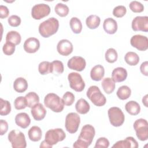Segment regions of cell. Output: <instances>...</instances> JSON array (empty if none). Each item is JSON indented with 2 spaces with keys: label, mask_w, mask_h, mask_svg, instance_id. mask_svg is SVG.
Returning <instances> with one entry per match:
<instances>
[{
  "label": "cell",
  "mask_w": 148,
  "mask_h": 148,
  "mask_svg": "<svg viewBox=\"0 0 148 148\" xmlns=\"http://www.w3.org/2000/svg\"><path fill=\"white\" fill-rule=\"evenodd\" d=\"M59 28V21L54 17H50L39 25V32L43 38H49L55 34Z\"/></svg>",
  "instance_id": "2"
},
{
  "label": "cell",
  "mask_w": 148,
  "mask_h": 148,
  "mask_svg": "<svg viewBox=\"0 0 148 148\" xmlns=\"http://www.w3.org/2000/svg\"><path fill=\"white\" fill-rule=\"evenodd\" d=\"M80 123V118L76 113L71 112L68 113L65 118V127L66 131L70 134L77 132Z\"/></svg>",
  "instance_id": "9"
},
{
  "label": "cell",
  "mask_w": 148,
  "mask_h": 148,
  "mask_svg": "<svg viewBox=\"0 0 148 148\" xmlns=\"http://www.w3.org/2000/svg\"><path fill=\"white\" fill-rule=\"evenodd\" d=\"M131 94V90L127 86H122L120 87L116 92L117 97L121 100L128 99Z\"/></svg>",
  "instance_id": "32"
},
{
  "label": "cell",
  "mask_w": 148,
  "mask_h": 148,
  "mask_svg": "<svg viewBox=\"0 0 148 148\" xmlns=\"http://www.w3.org/2000/svg\"><path fill=\"white\" fill-rule=\"evenodd\" d=\"M53 146H51L50 145H49L46 141L45 140H43L42 142V143H40V147H48V148H51Z\"/></svg>",
  "instance_id": "49"
},
{
  "label": "cell",
  "mask_w": 148,
  "mask_h": 148,
  "mask_svg": "<svg viewBox=\"0 0 148 148\" xmlns=\"http://www.w3.org/2000/svg\"><path fill=\"white\" fill-rule=\"evenodd\" d=\"M62 99L65 105L71 106L73 103L75 101L74 94L70 91H66L63 95Z\"/></svg>",
  "instance_id": "41"
},
{
  "label": "cell",
  "mask_w": 148,
  "mask_h": 148,
  "mask_svg": "<svg viewBox=\"0 0 148 148\" xmlns=\"http://www.w3.org/2000/svg\"><path fill=\"white\" fill-rule=\"evenodd\" d=\"M31 113L35 120L40 121L45 117L46 110L42 103H38L31 108Z\"/></svg>",
  "instance_id": "18"
},
{
  "label": "cell",
  "mask_w": 148,
  "mask_h": 148,
  "mask_svg": "<svg viewBox=\"0 0 148 148\" xmlns=\"http://www.w3.org/2000/svg\"><path fill=\"white\" fill-rule=\"evenodd\" d=\"M125 110L131 115L135 116L139 113L140 106L139 104L135 101H130L125 105Z\"/></svg>",
  "instance_id": "25"
},
{
  "label": "cell",
  "mask_w": 148,
  "mask_h": 148,
  "mask_svg": "<svg viewBox=\"0 0 148 148\" xmlns=\"http://www.w3.org/2000/svg\"><path fill=\"white\" fill-rule=\"evenodd\" d=\"M105 69L101 65H97L94 66L90 71V77L94 81H99L104 76Z\"/></svg>",
  "instance_id": "22"
},
{
  "label": "cell",
  "mask_w": 148,
  "mask_h": 148,
  "mask_svg": "<svg viewBox=\"0 0 148 148\" xmlns=\"http://www.w3.org/2000/svg\"><path fill=\"white\" fill-rule=\"evenodd\" d=\"M101 22V19L99 16L95 14H91L87 17L86 24L87 27L90 29H95L99 27Z\"/></svg>",
  "instance_id": "28"
},
{
  "label": "cell",
  "mask_w": 148,
  "mask_h": 148,
  "mask_svg": "<svg viewBox=\"0 0 148 148\" xmlns=\"http://www.w3.org/2000/svg\"><path fill=\"white\" fill-rule=\"evenodd\" d=\"M38 71L42 75L52 73L51 62L49 61H42L40 62L38 66Z\"/></svg>",
  "instance_id": "34"
},
{
  "label": "cell",
  "mask_w": 148,
  "mask_h": 148,
  "mask_svg": "<svg viewBox=\"0 0 148 148\" xmlns=\"http://www.w3.org/2000/svg\"><path fill=\"white\" fill-rule=\"evenodd\" d=\"M52 73L55 75H59L63 73L64 68L62 61L59 60H54L51 62Z\"/></svg>",
  "instance_id": "37"
},
{
  "label": "cell",
  "mask_w": 148,
  "mask_h": 148,
  "mask_svg": "<svg viewBox=\"0 0 148 148\" xmlns=\"http://www.w3.org/2000/svg\"><path fill=\"white\" fill-rule=\"evenodd\" d=\"M75 109L77 112L81 114L87 113L90 109L88 102L83 98H80L76 102L75 104Z\"/></svg>",
  "instance_id": "23"
},
{
  "label": "cell",
  "mask_w": 148,
  "mask_h": 148,
  "mask_svg": "<svg viewBox=\"0 0 148 148\" xmlns=\"http://www.w3.org/2000/svg\"><path fill=\"white\" fill-rule=\"evenodd\" d=\"M15 46L16 45L12 43L6 42L2 47L3 53L7 56H10L13 54L15 51Z\"/></svg>",
  "instance_id": "42"
},
{
  "label": "cell",
  "mask_w": 148,
  "mask_h": 148,
  "mask_svg": "<svg viewBox=\"0 0 148 148\" xmlns=\"http://www.w3.org/2000/svg\"><path fill=\"white\" fill-rule=\"evenodd\" d=\"M8 130V124L6 121L1 119L0 120V135H3Z\"/></svg>",
  "instance_id": "46"
},
{
  "label": "cell",
  "mask_w": 148,
  "mask_h": 148,
  "mask_svg": "<svg viewBox=\"0 0 148 148\" xmlns=\"http://www.w3.org/2000/svg\"><path fill=\"white\" fill-rule=\"evenodd\" d=\"M50 6L45 3L35 5L31 9V16L35 20H40L47 16L50 13Z\"/></svg>",
  "instance_id": "11"
},
{
  "label": "cell",
  "mask_w": 148,
  "mask_h": 148,
  "mask_svg": "<svg viewBox=\"0 0 148 148\" xmlns=\"http://www.w3.org/2000/svg\"><path fill=\"white\" fill-rule=\"evenodd\" d=\"M138 142L132 136H128L124 140H119L115 143L112 147L114 148H137Z\"/></svg>",
  "instance_id": "17"
},
{
  "label": "cell",
  "mask_w": 148,
  "mask_h": 148,
  "mask_svg": "<svg viewBox=\"0 0 148 148\" xmlns=\"http://www.w3.org/2000/svg\"><path fill=\"white\" fill-rule=\"evenodd\" d=\"M14 105L15 109L17 110H21L25 109L27 106L25 97L20 96L17 97L14 101Z\"/></svg>",
  "instance_id": "39"
},
{
  "label": "cell",
  "mask_w": 148,
  "mask_h": 148,
  "mask_svg": "<svg viewBox=\"0 0 148 148\" xmlns=\"http://www.w3.org/2000/svg\"><path fill=\"white\" fill-rule=\"evenodd\" d=\"M134 128L137 138L141 141L148 139V123L146 119H139L134 123Z\"/></svg>",
  "instance_id": "8"
},
{
  "label": "cell",
  "mask_w": 148,
  "mask_h": 148,
  "mask_svg": "<svg viewBox=\"0 0 148 148\" xmlns=\"http://www.w3.org/2000/svg\"><path fill=\"white\" fill-rule=\"evenodd\" d=\"M29 139L33 142H38L40 140L42 136V132L40 127L32 126L28 132Z\"/></svg>",
  "instance_id": "26"
},
{
  "label": "cell",
  "mask_w": 148,
  "mask_h": 148,
  "mask_svg": "<svg viewBox=\"0 0 148 148\" xmlns=\"http://www.w3.org/2000/svg\"><path fill=\"white\" fill-rule=\"evenodd\" d=\"M147 97H148V95L146 94V95H145V96L143 97V98H142V103H143V104L146 108L148 107V106H147Z\"/></svg>",
  "instance_id": "50"
},
{
  "label": "cell",
  "mask_w": 148,
  "mask_h": 148,
  "mask_svg": "<svg viewBox=\"0 0 148 148\" xmlns=\"http://www.w3.org/2000/svg\"><path fill=\"white\" fill-rule=\"evenodd\" d=\"M55 12L60 17H65L69 13V8L65 4L62 3H58L54 8Z\"/></svg>",
  "instance_id": "35"
},
{
  "label": "cell",
  "mask_w": 148,
  "mask_h": 148,
  "mask_svg": "<svg viewBox=\"0 0 148 148\" xmlns=\"http://www.w3.org/2000/svg\"><path fill=\"white\" fill-rule=\"evenodd\" d=\"M104 31L108 34H114L117 30V24L115 20L111 17L106 18L103 24Z\"/></svg>",
  "instance_id": "21"
},
{
  "label": "cell",
  "mask_w": 148,
  "mask_h": 148,
  "mask_svg": "<svg viewBox=\"0 0 148 148\" xmlns=\"http://www.w3.org/2000/svg\"><path fill=\"white\" fill-rule=\"evenodd\" d=\"M86 95L92 103L97 106H102L106 102L105 95L101 92L99 87L96 86H90L87 91Z\"/></svg>",
  "instance_id": "4"
},
{
  "label": "cell",
  "mask_w": 148,
  "mask_h": 148,
  "mask_svg": "<svg viewBox=\"0 0 148 148\" xmlns=\"http://www.w3.org/2000/svg\"><path fill=\"white\" fill-rule=\"evenodd\" d=\"M127 12V8L123 5H119L116 6L113 10V14L114 16L120 18L123 17Z\"/></svg>",
  "instance_id": "43"
},
{
  "label": "cell",
  "mask_w": 148,
  "mask_h": 148,
  "mask_svg": "<svg viewBox=\"0 0 148 148\" xmlns=\"http://www.w3.org/2000/svg\"><path fill=\"white\" fill-rule=\"evenodd\" d=\"M130 9L134 13H141L144 10L143 5L137 1H131L129 5Z\"/></svg>",
  "instance_id": "40"
},
{
  "label": "cell",
  "mask_w": 148,
  "mask_h": 148,
  "mask_svg": "<svg viewBox=\"0 0 148 148\" xmlns=\"http://www.w3.org/2000/svg\"><path fill=\"white\" fill-rule=\"evenodd\" d=\"M8 21L9 25L13 27H17L20 25L21 20L19 16L17 15H12L8 18Z\"/></svg>",
  "instance_id": "45"
},
{
  "label": "cell",
  "mask_w": 148,
  "mask_h": 148,
  "mask_svg": "<svg viewBox=\"0 0 148 148\" xmlns=\"http://www.w3.org/2000/svg\"><path fill=\"white\" fill-rule=\"evenodd\" d=\"M66 134L62 129L55 128L49 130L46 132L45 140L49 145L53 146L64 140Z\"/></svg>",
  "instance_id": "5"
},
{
  "label": "cell",
  "mask_w": 148,
  "mask_h": 148,
  "mask_svg": "<svg viewBox=\"0 0 148 148\" xmlns=\"http://www.w3.org/2000/svg\"><path fill=\"white\" fill-rule=\"evenodd\" d=\"M23 47L24 50L27 53H34L39 50L40 47V42L37 38L31 37L25 40Z\"/></svg>",
  "instance_id": "16"
},
{
  "label": "cell",
  "mask_w": 148,
  "mask_h": 148,
  "mask_svg": "<svg viewBox=\"0 0 148 148\" xmlns=\"http://www.w3.org/2000/svg\"><path fill=\"white\" fill-rule=\"evenodd\" d=\"M71 28L73 33L80 34L82 30V24L81 21L77 17H72L69 21Z\"/></svg>",
  "instance_id": "33"
},
{
  "label": "cell",
  "mask_w": 148,
  "mask_h": 148,
  "mask_svg": "<svg viewBox=\"0 0 148 148\" xmlns=\"http://www.w3.org/2000/svg\"><path fill=\"white\" fill-rule=\"evenodd\" d=\"M147 67H148V62L147 61L142 62L140 66V71L141 73L146 76H148Z\"/></svg>",
  "instance_id": "48"
},
{
  "label": "cell",
  "mask_w": 148,
  "mask_h": 148,
  "mask_svg": "<svg viewBox=\"0 0 148 148\" xmlns=\"http://www.w3.org/2000/svg\"><path fill=\"white\" fill-rule=\"evenodd\" d=\"M15 123L20 127L26 128L31 123V119L27 113L24 112L19 113L15 117Z\"/></svg>",
  "instance_id": "19"
},
{
  "label": "cell",
  "mask_w": 148,
  "mask_h": 148,
  "mask_svg": "<svg viewBox=\"0 0 148 148\" xmlns=\"http://www.w3.org/2000/svg\"><path fill=\"white\" fill-rule=\"evenodd\" d=\"M127 71L123 67H117L114 69L112 73V79L114 82H122L127 77Z\"/></svg>",
  "instance_id": "20"
},
{
  "label": "cell",
  "mask_w": 148,
  "mask_h": 148,
  "mask_svg": "<svg viewBox=\"0 0 148 148\" xmlns=\"http://www.w3.org/2000/svg\"><path fill=\"white\" fill-rule=\"evenodd\" d=\"M132 29L134 31H148V17L136 16L132 21Z\"/></svg>",
  "instance_id": "13"
},
{
  "label": "cell",
  "mask_w": 148,
  "mask_h": 148,
  "mask_svg": "<svg viewBox=\"0 0 148 148\" xmlns=\"http://www.w3.org/2000/svg\"><path fill=\"white\" fill-rule=\"evenodd\" d=\"M110 123L114 127H120L123 125L125 120L124 114L118 107L110 108L108 111Z\"/></svg>",
  "instance_id": "7"
},
{
  "label": "cell",
  "mask_w": 148,
  "mask_h": 148,
  "mask_svg": "<svg viewBox=\"0 0 148 148\" xmlns=\"http://www.w3.org/2000/svg\"><path fill=\"white\" fill-rule=\"evenodd\" d=\"M109 146V141L105 137L99 138L95 143L94 148H108Z\"/></svg>",
  "instance_id": "44"
},
{
  "label": "cell",
  "mask_w": 148,
  "mask_h": 148,
  "mask_svg": "<svg viewBox=\"0 0 148 148\" xmlns=\"http://www.w3.org/2000/svg\"><path fill=\"white\" fill-rule=\"evenodd\" d=\"M68 67L78 72L83 71L86 65V62L84 58L80 56H74L70 58L67 63Z\"/></svg>",
  "instance_id": "14"
},
{
  "label": "cell",
  "mask_w": 148,
  "mask_h": 148,
  "mask_svg": "<svg viewBox=\"0 0 148 148\" xmlns=\"http://www.w3.org/2000/svg\"><path fill=\"white\" fill-rule=\"evenodd\" d=\"M9 14V10L8 8L4 5L0 6V17L3 19L6 18Z\"/></svg>",
  "instance_id": "47"
},
{
  "label": "cell",
  "mask_w": 148,
  "mask_h": 148,
  "mask_svg": "<svg viewBox=\"0 0 148 148\" xmlns=\"http://www.w3.org/2000/svg\"><path fill=\"white\" fill-rule=\"evenodd\" d=\"M1 102V110H0V114L1 116H6L9 114L11 111V105L10 103L7 101L0 98Z\"/></svg>",
  "instance_id": "38"
},
{
  "label": "cell",
  "mask_w": 148,
  "mask_h": 148,
  "mask_svg": "<svg viewBox=\"0 0 148 148\" xmlns=\"http://www.w3.org/2000/svg\"><path fill=\"white\" fill-rule=\"evenodd\" d=\"M105 57L107 62L109 63H113L117 61L118 58V54L114 49L109 48L105 52Z\"/></svg>",
  "instance_id": "36"
},
{
  "label": "cell",
  "mask_w": 148,
  "mask_h": 148,
  "mask_svg": "<svg viewBox=\"0 0 148 148\" xmlns=\"http://www.w3.org/2000/svg\"><path fill=\"white\" fill-rule=\"evenodd\" d=\"M124 60L129 65L135 66L139 63V57L136 53L128 51L125 54L124 56Z\"/></svg>",
  "instance_id": "30"
},
{
  "label": "cell",
  "mask_w": 148,
  "mask_h": 148,
  "mask_svg": "<svg viewBox=\"0 0 148 148\" xmlns=\"http://www.w3.org/2000/svg\"><path fill=\"white\" fill-rule=\"evenodd\" d=\"M95 134L94 127L90 124L84 125L80 133L78 139L73 145L75 148H87L92 143Z\"/></svg>",
  "instance_id": "1"
},
{
  "label": "cell",
  "mask_w": 148,
  "mask_h": 148,
  "mask_svg": "<svg viewBox=\"0 0 148 148\" xmlns=\"http://www.w3.org/2000/svg\"><path fill=\"white\" fill-rule=\"evenodd\" d=\"M27 106L28 108H32L34 105L38 103L39 102V97L38 95L35 92H29L25 96Z\"/></svg>",
  "instance_id": "31"
},
{
  "label": "cell",
  "mask_w": 148,
  "mask_h": 148,
  "mask_svg": "<svg viewBox=\"0 0 148 148\" xmlns=\"http://www.w3.org/2000/svg\"><path fill=\"white\" fill-rule=\"evenodd\" d=\"M13 88L14 90L17 92H24L28 88L27 81L23 77H18L14 81Z\"/></svg>",
  "instance_id": "24"
},
{
  "label": "cell",
  "mask_w": 148,
  "mask_h": 148,
  "mask_svg": "<svg viewBox=\"0 0 148 148\" xmlns=\"http://www.w3.org/2000/svg\"><path fill=\"white\" fill-rule=\"evenodd\" d=\"M21 40L20 34L16 31H10L8 32L6 36V41L13 43L14 45H18L20 43Z\"/></svg>",
  "instance_id": "29"
},
{
  "label": "cell",
  "mask_w": 148,
  "mask_h": 148,
  "mask_svg": "<svg viewBox=\"0 0 148 148\" xmlns=\"http://www.w3.org/2000/svg\"><path fill=\"white\" fill-rule=\"evenodd\" d=\"M101 86L103 88L104 91L108 94H110L112 93L115 89V82L110 77H106L103 79L101 83Z\"/></svg>",
  "instance_id": "27"
},
{
  "label": "cell",
  "mask_w": 148,
  "mask_h": 148,
  "mask_svg": "<svg viewBox=\"0 0 148 148\" xmlns=\"http://www.w3.org/2000/svg\"><path fill=\"white\" fill-rule=\"evenodd\" d=\"M73 45L68 39H62L60 40L57 45L58 53L64 56H68L73 51Z\"/></svg>",
  "instance_id": "15"
},
{
  "label": "cell",
  "mask_w": 148,
  "mask_h": 148,
  "mask_svg": "<svg viewBox=\"0 0 148 148\" xmlns=\"http://www.w3.org/2000/svg\"><path fill=\"white\" fill-rule=\"evenodd\" d=\"M130 43L139 51H146L148 49V39L146 36L135 35L131 38Z\"/></svg>",
  "instance_id": "12"
},
{
  "label": "cell",
  "mask_w": 148,
  "mask_h": 148,
  "mask_svg": "<svg viewBox=\"0 0 148 148\" xmlns=\"http://www.w3.org/2000/svg\"><path fill=\"white\" fill-rule=\"evenodd\" d=\"M8 138L13 148H25L27 146L25 135L20 131H11L8 134Z\"/></svg>",
  "instance_id": "6"
},
{
  "label": "cell",
  "mask_w": 148,
  "mask_h": 148,
  "mask_svg": "<svg viewBox=\"0 0 148 148\" xmlns=\"http://www.w3.org/2000/svg\"><path fill=\"white\" fill-rule=\"evenodd\" d=\"M68 79L70 87L76 92L82 91L85 87V83L82 76L77 72H71L68 74Z\"/></svg>",
  "instance_id": "10"
},
{
  "label": "cell",
  "mask_w": 148,
  "mask_h": 148,
  "mask_svg": "<svg viewBox=\"0 0 148 148\" xmlns=\"http://www.w3.org/2000/svg\"><path fill=\"white\" fill-rule=\"evenodd\" d=\"M44 104L45 106L56 113L61 112L64 108L62 99L54 93H49L45 96Z\"/></svg>",
  "instance_id": "3"
}]
</instances>
